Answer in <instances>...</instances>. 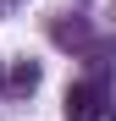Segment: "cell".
Listing matches in <instances>:
<instances>
[{"mask_svg": "<svg viewBox=\"0 0 116 121\" xmlns=\"http://www.w3.org/2000/svg\"><path fill=\"white\" fill-rule=\"evenodd\" d=\"M66 121H105V88L100 83H72L66 88Z\"/></svg>", "mask_w": 116, "mask_h": 121, "instance_id": "6da1fadb", "label": "cell"}, {"mask_svg": "<svg viewBox=\"0 0 116 121\" xmlns=\"http://www.w3.org/2000/svg\"><path fill=\"white\" fill-rule=\"evenodd\" d=\"M33 83H39V66H33V60L11 66V88H33Z\"/></svg>", "mask_w": 116, "mask_h": 121, "instance_id": "7a4b0ae2", "label": "cell"}, {"mask_svg": "<svg viewBox=\"0 0 116 121\" xmlns=\"http://www.w3.org/2000/svg\"><path fill=\"white\" fill-rule=\"evenodd\" d=\"M111 121H116V110H111Z\"/></svg>", "mask_w": 116, "mask_h": 121, "instance_id": "3957f363", "label": "cell"}]
</instances>
